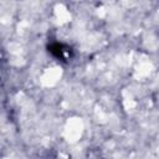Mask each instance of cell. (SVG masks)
Listing matches in <instances>:
<instances>
[{"mask_svg": "<svg viewBox=\"0 0 159 159\" xmlns=\"http://www.w3.org/2000/svg\"><path fill=\"white\" fill-rule=\"evenodd\" d=\"M48 52H51L56 58H58L61 61H67L72 56L71 47L67 46V45H65V43H60V42L51 43L48 46Z\"/></svg>", "mask_w": 159, "mask_h": 159, "instance_id": "obj_1", "label": "cell"}]
</instances>
